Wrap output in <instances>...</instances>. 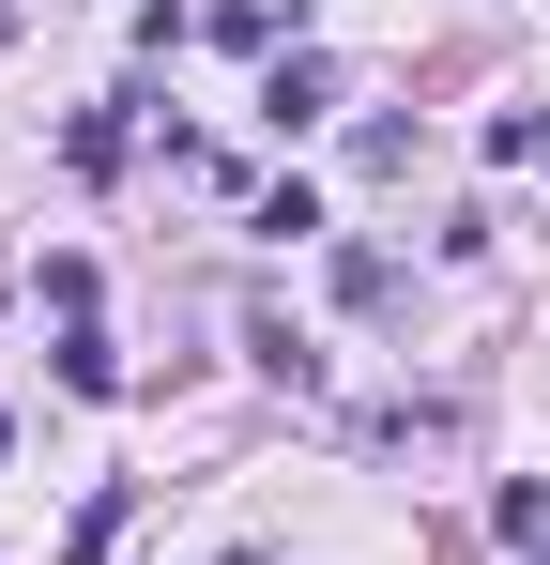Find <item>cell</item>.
Here are the masks:
<instances>
[{
    "instance_id": "obj_1",
    "label": "cell",
    "mask_w": 550,
    "mask_h": 565,
    "mask_svg": "<svg viewBox=\"0 0 550 565\" xmlns=\"http://www.w3.org/2000/svg\"><path fill=\"white\" fill-rule=\"evenodd\" d=\"M321 107H337V77H321V62H275V93H261L275 138H290V122H321Z\"/></svg>"
},
{
    "instance_id": "obj_2",
    "label": "cell",
    "mask_w": 550,
    "mask_h": 565,
    "mask_svg": "<svg viewBox=\"0 0 550 565\" xmlns=\"http://www.w3.org/2000/svg\"><path fill=\"white\" fill-rule=\"evenodd\" d=\"M550 153V107H489V169H536Z\"/></svg>"
},
{
    "instance_id": "obj_3",
    "label": "cell",
    "mask_w": 550,
    "mask_h": 565,
    "mask_svg": "<svg viewBox=\"0 0 550 565\" xmlns=\"http://www.w3.org/2000/svg\"><path fill=\"white\" fill-rule=\"evenodd\" d=\"M62 382H77V397H123V352H107V337L77 321V337H62Z\"/></svg>"
}]
</instances>
